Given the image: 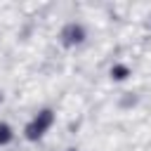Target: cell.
Listing matches in <instances>:
<instances>
[{"instance_id": "3957f363", "label": "cell", "mask_w": 151, "mask_h": 151, "mask_svg": "<svg viewBox=\"0 0 151 151\" xmlns=\"http://www.w3.org/2000/svg\"><path fill=\"white\" fill-rule=\"evenodd\" d=\"M127 76H130V68H127V66H120V64H116V66L111 68V78H113V80H125Z\"/></svg>"}, {"instance_id": "5b68a950", "label": "cell", "mask_w": 151, "mask_h": 151, "mask_svg": "<svg viewBox=\"0 0 151 151\" xmlns=\"http://www.w3.org/2000/svg\"><path fill=\"white\" fill-rule=\"evenodd\" d=\"M66 151H76V149H66Z\"/></svg>"}, {"instance_id": "277c9868", "label": "cell", "mask_w": 151, "mask_h": 151, "mask_svg": "<svg viewBox=\"0 0 151 151\" xmlns=\"http://www.w3.org/2000/svg\"><path fill=\"white\" fill-rule=\"evenodd\" d=\"M9 139H12V127L5 125V123H0V144H7Z\"/></svg>"}, {"instance_id": "6da1fadb", "label": "cell", "mask_w": 151, "mask_h": 151, "mask_svg": "<svg viewBox=\"0 0 151 151\" xmlns=\"http://www.w3.org/2000/svg\"><path fill=\"white\" fill-rule=\"evenodd\" d=\"M52 123H54L52 111H40V113L26 125V137H28V139H40V137L52 127Z\"/></svg>"}, {"instance_id": "7a4b0ae2", "label": "cell", "mask_w": 151, "mask_h": 151, "mask_svg": "<svg viewBox=\"0 0 151 151\" xmlns=\"http://www.w3.org/2000/svg\"><path fill=\"white\" fill-rule=\"evenodd\" d=\"M64 38H68V42H80V40L85 38V33H83V28H80V26L71 24V26L64 31Z\"/></svg>"}]
</instances>
